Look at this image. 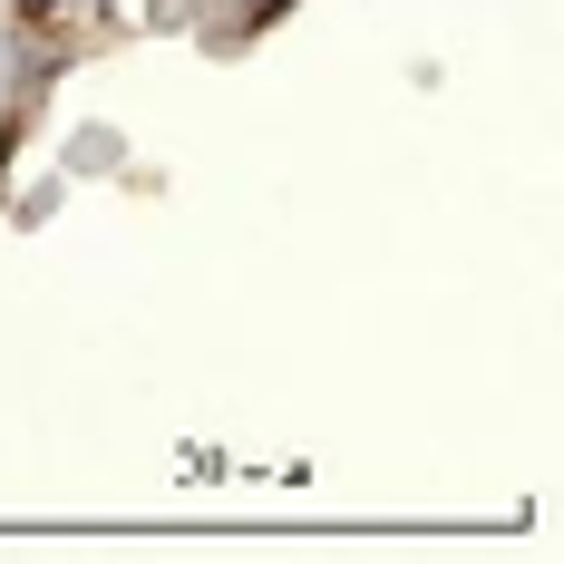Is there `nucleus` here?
Masks as SVG:
<instances>
[]
</instances>
